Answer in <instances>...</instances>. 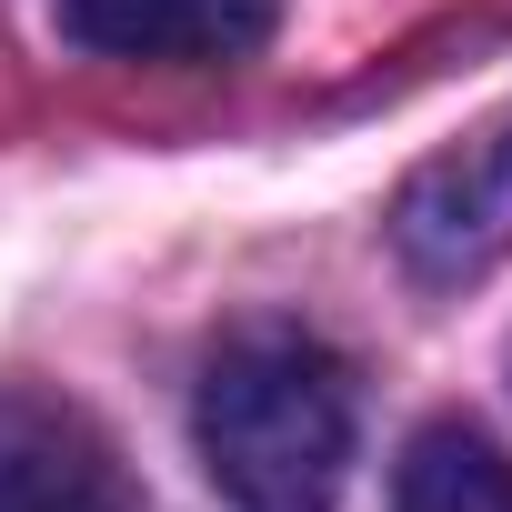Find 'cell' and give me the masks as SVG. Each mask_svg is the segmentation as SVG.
Masks as SVG:
<instances>
[{
    "label": "cell",
    "mask_w": 512,
    "mask_h": 512,
    "mask_svg": "<svg viewBox=\"0 0 512 512\" xmlns=\"http://www.w3.org/2000/svg\"><path fill=\"white\" fill-rule=\"evenodd\" d=\"M0 512H151L91 412L0 382Z\"/></svg>",
    "instance_id": "cell-3"
},
{
    "label": "cell",
    "mask_w": 512,
    "mask_h": 512,
    "mask_svg": "<svg viewBox=\"0 0 512 512\" xmlns=\"http://www.w3.org/2000/svg\"><path fill=\"white\" fill-rule=\"evenodd\" d=\"M392 251H402V272L432 282V292H462V282L512 262V111H492L482 131H462L452 151H432L402 181Z\"/></svg>",
    "instance_id": "cell-2"
},
{
    "label": "cell",
    "mask_w": 512,
    "mask_h": 512,
    "mask_svg": "<svg viewBox=\"0 0 512 512\" xmlns=\"http://www.w3.org/2000/svg\"><path fill=\"white\" fill-rule=\"evenodd\" d=\"M191 442L231 512H332L352 472V362L302 322H231L201 362Z\"/></svg>",
    "instance_id": "cell-1"
},
{
    "label": "cell",
    "mask_w": 512,
    "mask_h": 512,
    "mask_svg": "<svg viewBox=\"0 0 512 512\" xmlns=\"http://www.w3.org/2000/svg\"><path fill=\"white\" fill-rule=\"evenodd\" d=\"M392 512H512V452H492L472 422H422L392 472Z\"/></svg>",
    "instance_id": "cell-5"
},
{
    "label": "cell",
    "mask_w": 512,
    "mask_h": 512,
    "mask_svg": "<svg viewBox=\"0 0 512 512\" xmlns=\"http://www.w3.org/2000/svg\"><path fill=\"white\" fill-rule=\"evenodd\" d=\"M282 0H61V31L101 61H251Z\"/></svg>",
    "instance_id": "cell-4"
}]
</instances>
